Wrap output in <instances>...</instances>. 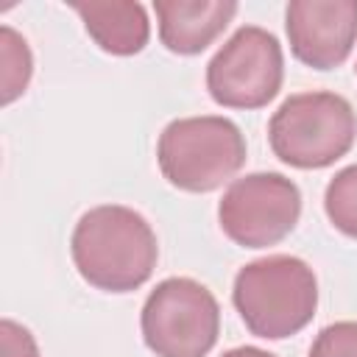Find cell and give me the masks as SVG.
Here are the masks:
<instances>
[{
  "label": "cell",
  "instance_id": "6da1fadb",
  "mask_svg": "<svg viewBox=\"0 0 357 357\" xmlns=\"http://www.w3.org/2000/svg\"><path fill=\"white\" fill-rule=\"evenodd\" d=\"M70 254L86 284L103 293H131L151 279L159 245L151 223L139 212L103 204L78 218Z\"/></svg>",
  "mask_w": 357,
  "mask_h": 357
},
{
  "label": "cell",
  "instance_id": "7a4b0ae2",
  "mask_svg": "<svg viewBox=\"0 0 357 357\" xmlns=\"http://www.w3.org/2000/svg\"><path fill=\"white\" fill-rule=\"evenodd\" d=\"M231 301L251 335L262 340H284L312 321L318 307V279L304 259L271 254L237 271Z\"/></svg>",
  "mask_w": 357,
  "mask_h": 357
},
{
  "label": "cell",
  "instance_id": "3957f363",
  "mask_svg": "<svg viewBox=\"0 0 357 357\" xmlns=\"http://www.w3.org/2000/svg\"><path fill=\"white\" fill-rule=\"evenodd\" d=\"M357 139V114L343 95H290L268 123L276 159L298 170H321L343 159Z\"/></svg>",
  "mask_w": 357,
  "mask_h": 357
},
{
  "label": "cell",
  "instance_id": "277c9868",
  "mask_svg": "<svg viewBox=\"0 0 357 357\" xmlns=\"http://www.w3.org/2000/svg\"><path fill=\"white\" fill-rule=\"evenodd\" d=\"M162 176L184 192H212L245 165V139L229 117H178L156 142Z\"/></svg>",
  "mask_w": 357,
  "mask_h": 357
},
{
  "label": "cell",
  "instance_id": "5b68a950",
  "mask_svg": "<svg viewBox=\"0 0 357 357\" xmlns=\"http://www.w3.org/2000/svg\"><path fill=\"white\" fill-rule=\"evenodd\" d=\"M139 329L156 357H206L220 335V307L201 282L170 276L148 293Z\"/></svg>",
  "mask_w": 357,
  "mask_h": 357
},
{
  "label": "cell",
  "instance_id": "8992f818",
  "mask_svg": "<svg viewBox=\"0 0 357 357\" xmlns=\"http://www.w3.org/2000/svg\"><path fill=\"white\" fill-rule=\"evenodd\" d=\"M282 81V45L259 25L237 28L206 64L209 98L223 109H262L279 95Z\"/></svg>",
  "mask_w": 357,
  "mask_h": 357
},
{
  "label": "cell",
  "instance_id": "52a82bcc",
  "mask_svg": "<svg viewBox=\"0 0 357 357\" xmlns=\"http://www.w3.org/2000/svg\"><path fill=\"white\" fill-rule=\"evenodd\" d=\"M301 218V192L282 173H248L234 178L220 204L218 223L240 248H268L284 240Z\"/></svg>",
  "mask_w": 357,
  "mask_h": 357
},
{
  "label": "cell",
  "instance_id": "ba28073f",
  "mask_svg": "<svg viewBox=\"0 0 357 357\" xmlns=\"http://www.w3.org/2000/svg\"><path fill=\"white\" fill-rule=\"evenodd\" d=\"M284 31L301 64L335 70L351 56L357 42V0H290Z\"/></svg>",
  "mask_w": 357,
  "mask_h": 357
},
{
  "label": "cell",
  "instance_id": "9c48e42d",
  "mask_svg": "<svg viewBox=\"0 0 357 357\" xmlns=\"http://www.w3.org/2000/svg\"><path fill=\"white\" fill-rule=\"evenodd\" d=\"M159 39L170 53L195 56L206 50L237 14L234 0H156Z\"/></svg>",
  "mask_w": 357,
  "mask_h": 357
},
{
  "label": "cell",
  "instance_id": "30bf717a",
  "mask_svg": "<svg viewBox=\"0 0 357 357\" xmlns=\"http://www.w3.org/2000/svg\"><path fill=\"white\" fill-rule=\"evenodd\" d=\"M89 39L112 56H134L151 39V22L142 3L112 0V3H73Z\"/></svg>",
  "mask_w": 357,
  "mask_h": 357
},
{
  "label": "cell",
  "instance_id": "8fae6325",
  "mask_svg": "<svg viewBox=\"0 0 357 357\" xmlns=\"http://www.w3.org/2000/svg\"><path fill=\"white\" fill-rule=\"evenodd\" d=\"M33 75V59L28 42L8 25L0 28V84H3V106L17 100Z\"/></svg>",
  "mask_w": 357,
  "mask_h": 357
},
{
  "label": "cell",
  "instance_id": "7c38bea8",
  "mask_svg": "<svg viewBox=\"0 0 357 357\" xmlns=\"http://www.w3.org/2000/svg\"><path fill=\"white\" fill-rule=\"evenodd\" d=\"M324 212L340 234L357 240V165H349L329 178L324 192Z\"/></svg>",
  "mask_w": 357,
  "mask_h": 357
},
{
  "label": "cell",
  "instance_id": "4fadbf2b",
  "mask_svg": "<svg viewBox=\"0 0 357 357\" xmlns=\"http://www.w3.org/2000/svg\"><path fill=\"white\" fill-rule=\"evenodd\" d=\"M307 357H357V321H337L324 326Z\"/></svg>",
  "mask_w": 357,
  "mask_h": 357
},
{
  "label": "cell",
  "instance_id": "5bb4252c",
  "mask_svg": "<svg viewBox=\"0 0 357 357\" xmlns=\"http://www.w3.org/2000/svg\"><path fill=\"white\" fill-rule=\"evenodd\" d=\"M0 354L3 357H39V346L22 324L3 318L0 321Z\"/></svg>",
  "mask_w": 357,
  "mask_h": 357
},
{
  "label": "cell",
  "instance_id": "9a60e30c",
  "mask_svg": "<svg viewBox=\"0 0 357 357\" xmlns=\"http://www.w3.org/2000/svg\"><path fill=\"white\" fill-rule=\"evenodd\" d=\"M220 357H276V354H271L265 349H257V346H237V349H229Z\"/></svg>",
  "mask_w": 357,
  "mask_h": 357
}]
</instances>
